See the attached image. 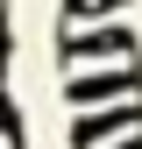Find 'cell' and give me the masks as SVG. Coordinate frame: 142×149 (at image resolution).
<instances>
[{
    "label": "cell",
    "mask_w": 142,
    "mask_h": 149,
    "mask_svg": "<svg viewBox=\"0 0 142 149\" xmlns=\"http://www.w3.org/2000/svg\"><path fill=\"white\" fill-rule=\"evenodd\" d=\"M121 50H135L128 29H93V36H64V57H121Z\"/></svg>",
    "instance_id": "obj_1"
},
{
    "label": "cell",
    "mask_w": 142,
    "mask_h": 149,
    "mask_svg": "<svg viewBox=\"0 0 142 149\" xmlns=\"http://www.w3.org/2000/svg\"><path fill=\"white\" fill-rule=\"evenodd\" d=\"M114 7H128V0H64V14H114Z\"/></svg>",
    "instance_id": "obj_2"
}]
</instances>
